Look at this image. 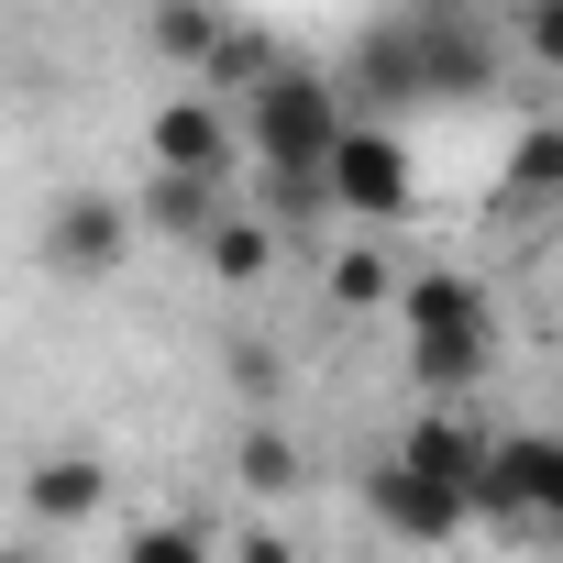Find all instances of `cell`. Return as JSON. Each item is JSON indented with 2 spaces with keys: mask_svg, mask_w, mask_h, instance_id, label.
<instances>
[{
  "mask_svg": "<svg viewBox=\"0 0 563 563\" xmlns=\"http://www.w3.org/2000/svg\"><path fill=\"white\" fill-rule=\"evenodd\" d=\"M343 133H354L343 78H321V67H299V56H276V67L243 89V166H265V188H321Z\"/></svg>",
  "mask_w": 563,
  "mask_h": 563,
  "instance_id": "obj_1",
  "label": "cell"
},
{
  "mask_svg": "<svg viewBox=\"0 0 563 563\" xmlns=\"http://www.w3.org/2000/svg\"><path fill=\"white\" fill-rule=\"evenodd\" d=\"M398 332H409V365L431 387H464L497 354V310H486L475 276H453V265H409L398 276Z\"/></svg>",
  "mask_w": 563,
  "mask_h": 563,
  "instance_id": "obj_2",
  "label": "cell"
},
{
  "mask_svg": "<svg viewBox=\"0 0 563 563\" xmlns=\"http://www.w3.org/2000/svg\"><path fill=\"white\" fill-rule=\"evenodd\" d=\"M332 210L343 221H365V232H387V221H409L420 210V166H409V133L398 122H354L343 144H332Z\"/></svg>",
  "mask_w": 563,
  "mask_h": 563,
  "instance_id": "obj_3",
  "label": "cell"
},
{
  "mask_svg": "<svg viewBox=\"0 0 563 563\" xmlns=\"http://www.w3.org/2000/svg\"><path fill=\"white\" fill-rule=\"evenodd\" d=\"M232 155H243V122H232V100H210V89H177V100H155V122H144V177L232 188Z\"/></svg>",
  "mask_w": 563,
  "mask_h": 563,
  "instance_id": "obj_4",
  "label": "cell"
},
{
  "mask_svg": "<svg viewBox=\"0 0 563 563\" xmlns=\"http://www.w3.org/2000/svg\"><path fill=\"white\" fill-rule=\"evenodd\" d=\"M475 519L497 530H563V431H497L475 475Z\"/></svg>",
  "mask_w": 563,
  "mask_h": 563,
  "instance_id": "obj_5",
  "label": "cell"
},
{
  "mask_svg": "<svg viewBox=\"0 0 563 563\" xmlns=\"http://www.w3.org/2000/svg\"><path fill=\"white\" fill-rule=\"evenodd\" d=\"M122 254H133V210H122L111 188H56V210H45V265L67 276V288L122 276Z\"/></svg>",
  "mask_w": 563,
  "mask_h": 563,
  "instance_id": "obj_6",
  "label": "cell"
},
{
  "mask_svg": "<svg viewBox=\"0 0 563 563\" xmlns=\"http://www.w3.org/2000/svg\"><path fill=\"white\" fill-rule=\"evenodd\" d=\"M365 508H376V530H398V541H420V552H442V541H464V530H475V497H464V486L409 475L398 453L365 475Z\"/></svg>",
  "mask_w": 563,
  "mask_h": 563,
  "instance_id": "obj_7",
  "label": "cell"
},
{
  "mask_svg": "<svg viewBox=\"0 0 563 563\" xmlns=\"http://www.w3.org/2000/svg\"><path fill=\"white\" fill-rule=\"evenodd\" d=\"M111 508V464L100 453H45L34 475H23V519L34 530H89Z\"/></svg>",
  "mask_w": 563,
  "mask_h": 563,
  "instance_id": "obj_8",
  "label": "cell"
},
{
  "mask_svg": "<svg viewBox=\"0 0 563 563\" xmlns=\"http://www.w3.org/2000/svg\"><path fill=\"white\" fill-rule=\"evenodd\" d=\"M486 453H497V431H475V420H453V409H420V420L398 431V464L431 475V486H464V497H475Z\"/></svg>",
  "mask_w": 563,
  "mask_h": 563,
  "instance_id": "obj_9",
  "label": "cell"
},
{
  "mask_svg": "<svg viewBox=\"0 0 563 563\" xmlns=\"http://www.w3.org/2000/svg\"><path fill=\"white\" fill-rule=\"evenodd\" d=\"M232 221V188H188V177H144V232L166 243H210Z\"/></svg>",
  "mask_w": 563,
  "mask_h": 563,
  "instance_id": "obj_10",
  "label": "cell"
},
{
  "mask_svg": "<svg viewBox=\"0 0 563 563\" xmlns=\"http://www.w3.org/2000/svg\"><path fill=\"white\" fill-rule=\"evenodd\" d=\"M497 199H508V210H552V199H563V122H530V133L508 144Z\"/></svg>",
  "mask_w": 563,
  "mask_h": 563,
  "instance_id": "obj_11",
  "label": "cell"
},
{
  "mask_svg": "<svg viewBox=\"0 0 563 563\" xmlns=\"http://www.w3.org/2000/svg\"><path fill=\"white\" fill-rule=\"evenodd\" d=\"M199 254H210V276H221V288H254V276H276V221H265V210H232Z\"/></svg>",
  "mask_w": 563,
  "mask_h": 563,
  "instance_id": "obj_12",
  "label": "cell"
},
{
  "mask_svg": "<svg viewBox=\"0 0 563 563\" xmlns=\"http://www.w3.org/2000/svg\"><path fill=\"white\" fill-rule=\"evenodd\" d=\"M144 45H155V56H177V67H199V89H210V67H221L232 23H221V12H144Z\"/></svg>",
  "mask_w": 563,
  "mask_h": 563,
  "instance_id": "obj_13",
  "label": "cell"
},
{
  "mask_svg": "<svg viewBox=\"0 0 563 563\" xmlns=\"http://www.w3.org/2000/svg\"><path fill=\"white\" fill-rule=\"evenodd\" d=\"M332 299H343V310H398V265H387V243H376V232L332 254Z\"/></svg>",
  "mask_w": 563,
  "mask_h": 563,
  "instance_id": "obj_14",
  "label": "cell"
},
{
  "mask_svg": "<svg viewBox=\"0 0 563 563\" xmlns=\"http://www.w3.org/2000/svg\"><path fill=\"white\" fill-rule=\"evenodd\" d=\"M232 475H243L254 497H288V486H299V453H288V431H276V420H243V431H232Z\"/></svg>",
  "mask_w": 563,
  "mask_h": 563,
  "instance_id": "obj_15",
  "label": "cell"
},
{
  "mask_svg": "<svg viewBox=\"0 0 563 563\" xmlns=\"http://www.w3.org/2000/svg\"><path fill=\"white\" fill-rule=\"evenodd\" d=\"M122 563H221V552H210V519H144Z\"/></svg>",
  "mask_w": 563,
  "mask_h": 563,
  "instance_id": "obj_16",
  "label": "cell"
},
{
  "mask_svg": "<svg viewBox=\"0 0 563 563\" xmlns=\"http://www.w3.org/2000/svg\"><path fill=\"white\" fill-rule=\"evenodd\" d=\"M508 34L530 45V67H552V78H563V0H530V12H519Z\"/></svg>",
  "mask_w": 563,
  "mask_h": 563,
  "instance_id": "obj_17",
  "label": "cell"
},
{
  "mask_svg": "<svg viewBox=\"0 0 563 563\" xmlns=\"http://www.w3.org/2000/svg\"><path fill=\"white\" fill-rule=\"evenodd\" d=\"M232 376H243V398H265L276 387V343H232Z\"/></svg>",
  "mask_w": 563,
  "mask_h": 563,
  "instance_id": "obj_18",
  "label": "cell"
},
{
  "mask_svg": "<svg viewBox=\"0 0 563 563\" xmlns=\"http://www.w3.org/2000/svg\"><path fill=\"white\" fill-rule=\"evenodd\" d=\"M243 563H288V541H265V530H254V541H243Z\"/></svg>",
  "mask_w": 563,
  "mask_h": 563,
  "instance_id": "obj_19",
  "label": "cell"
},
{
  "mask_svg": "<svg viewBox=\"0 0 563 563\" xmlns=\"http://www.w3.org/2000/svg\"><path fill=\"white\" fill-rule=\"evenodd\" d=\"M0 563H45V541H0Z\"/></svg>",
  "mask_w": 563,
  "mask_h": 563,
  "instance_id": "obj_20",
  "label": "cell"
}]
</instances>
